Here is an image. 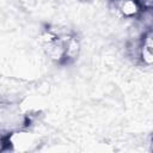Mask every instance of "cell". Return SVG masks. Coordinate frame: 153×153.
I'll use <instances>...</instances> for the list:
<instances>
[{
    "mask_svg": "<svg viewBox=\"0 0 153 153\" xmlns=\"http://www.w3.org/2000/svg\"><path fill=\"white\" fill-rule=\"evenodd\" d=\"M110 4L117 16L126 19L137 18L145 10L140 0H110Z\"/></svg>",
    "mask_w": 153,
    "mask_h": 153,
    "instance_id": "1",
    "label": "cell"
},
{
    "mask_svg": "<svg viewBox=\"0 0 153 153\" xmlns=\"http://www.w3.org/2000/svg\"><path fill=\"white\" fill-rule=\"evenodd\" d=\"M152 37H153L152 30L147 29L142 33L141 39L135 44L134 54L141 61V63H143L145 66H151L152 62H153V50H152L153 43H152Z\"/></svg>",
    "mask_w": 153,
    "mask_h": 153,
    "instance_id": "2",
    "label": "cell"
}]
</instances>
